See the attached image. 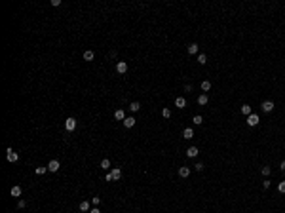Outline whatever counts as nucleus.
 <instances>
[{
	"instance_id": "nucleus-1",
	"label": "nucleus",
	"mask_w": 285,
	"mask_h": 213,
	"mask_svg": "<svg viewBox=\"0 0 285 213\" xmlns=\"http://www.w3.org/2000/svg\"><path fill=\"white\" fill-rule=\"evenodd\" d=\"M65 129H67V131H74V129H76V120H74L72 116L65 120Z\"/></svg>"
},
{
	"instance_id": "nucleus-2",
	"label": "nucleus",
	"mask_w": 285,
	"mask_h": 213,
	"mask_svg": "<svg viewBox=\"0 0 285 213\" xmlns=\"http://www.w3.org/2000/svg\"><path fill=\"white\" fill-rule=\"evenodd\" d=\"M258 122H260L258 114H249V116H247V126L255 127V126H258Z\"/></svg>"
},
{
	"instance_id": "nucleus-3",
	"label": "nucleus",
	"mask_w": 285,
	"mask_h": 213,
	"mask_svg": "<svg viewBox=\"0 0 285 213\" xmlns=\"http://www.w3.org/2000/svg\"><path fill=\"white\" fill-rule=\"evenodd\" d=\"M6 158H8V162H17L19 154H17V152H14L12 149H8V150H6Z\"/></svg>"
},
{
	"instance_id": "nucleus-4",
	"label": "nucleus",
	"mask_w": 285,
	"mask_h": 213,
	"mask_svg": "<svg viewBox=\"0 0 285 213\" xmlns=\"http://www.w3.org/2000/svg\"><path fill=\"white\" fill-rule=\"evenodd\" d=\"M260 109H262L264 112H272V110H274V101H262Z\"/></svg>"
},
{
	"instance_id": "nucleus-5",
	"label": "nucleus",
	"mask_w": 285,
	"mask_h": 213,
	"mask_svg": "<svg viewBox=\"0 0 285 213\" xmlns=\"http://www.w3.org/2000/svg\"><path fill=\"white\" fill-rule=\"evenodd\" d=\"M59 168H61V164H59V160H51V162L50 164H48V171H57V169Z\"/></svg>"
},
{
	"instance_id": "nucleus-6",
	"label": "nucleus",
	"mask_w": 285,
	"mask_h": 213,
	"mask_svg": "<svg viewBox=\"0 0 285 213\" xmlns=\"http://www.w3.org/2000/svg\"><path fill=\"white\" fill-rule=\"evenodd\" d=\"M116 71H118L120 74L127 73V63H126V61H118V63H116Z\"/></svg>"
},
{
	"instance_id": "nucleus-7",
	"label": "nucleus",
	"mask_w": 285,
	"mask_h": 213,
	"mask_svg": "<svg viewBox=\"0 0 285 213\" xmlns=\"http://www.w3.org/2000/svg\"><path fill=\"white\" fill-rule=\"evenodd\" d=\"M198 154H200L198 147H188V150H186V156H188V158H196Z\"/></svg>"
},
{
	"instance_id": "nucleus-8",
	"label": "nucleus",
	"mask_w": 285,
	"mask_h": 213,
	"mask_svg": "<svg viewBox=\"0 0 285 213\" xmlns=\"http://www.w3.org/2000/svg\"><path fill=\"white\" fill-rule=\"evenodd\" d=\"M188 175H190V168H188V166H182V168H179V177L186 179Z\"/></svg>"
},
{
	"instance_id": "nucleus-9",
	"label": "nucleus",
	"mask_w": 285,
	"mask_h": 213,
	"mask_svg": "<svg viewBox=\"0 0 285 213\" xmlns=\"http://www.w3.org/2000/svg\"><path fill=\"white\" fill-rule=\"evenodd\" d=\"M175 107L185 109V107H186V99H185V97H177V99H175Z\"/></svg>"
},
{
	"instance_id": "nucleus-10",
	"label": "nucleus",
	"mask_w": 285,
	"mask_h": 213,
	"mask_svg": "<svg viewBox=\"0 0 285 213\" xmlns=\"http://www.w3.org/2000/svg\"><path fill=\"white\" fill-rule=\"evenodd\" d=\"M90 209H91V202H87V200L80 202V211H90Z\"/></svg>"
},
{
	"instance_id": "nucleus-11",
	"label": "nucleus",
	"mask_w": 285,
	"mask_h": 213,
	"mask_svg": "<svg viewBox=\"0 0 285 213\" xmlns=\"http://www.w3.org/2000/svg\"><path fill=\"white\" fill-rule=\"evenodd\" d=\"M110 173H112V179H114V181H118V179L122 177V169H120V168H112V171H110Z\"/></svg>"
},
{
	"instance_id": "nucleus-12",
	"label": "nucleus",
	"mask_w": 285,
	"mask_h": 213,
	"mask_svg": "<svg viewBox=\"0 0 285 213\" xmlns=\"http://www.w3.org/2000/svg\"><path fill=\"white\" fill-rule=\"evenodd\" d=\"M182 137H185V139H192V137H194V129H192V127H186L185 131H182Z\"/></svg>"
},
{
	"instance_id": "nucleus-13",
	"label": "nucleus",
	"mask_w": 285,
	"mask_h": 213,
	"mask_svg": "<svg viewBox=\"0 0 285 213\" xmlns=\"http://www.w3.org/2000/svg\"><path fill=\"white\" fill-rule=\"evenodd\" d=\"M114 118H116V120H122V122H124V120H126V112H124L122 109H118L116 112H114Z\"/></svg>"
},
{
	"instance_id": "nucleus-14",
	"label": "nucleus",
	"mask_w": 285,
	"mask_h": 213,
	"mask_svg": "<svg viewBox=\"0 0 285 213\" xmlns=\"http://www.w3.org/2000/svg\"><path fill=\"white\" fill-rule=\"evenodd\" d=\"M209 103V97H207V93H202V95L198 97V105H207Z\"/></svg>"
},
{
	"instance_id": "nucleus-15",
	"label": "nucleus",
	"mask_w": 285,
	"mask_h": 213,
	"mask_svg": "<svg viewBox=\"0 0 285 213\" xmlns=\"http://www.w3.org/2000/svg\"><path fill=\"white\" fill-rule=\"evenodd\" d=\"M84 59H86V61H93V59H95V53H93L91 50H86V51H84Z\"/></svg>"
},
{
	"instance_id": "nucleus-16",
	"label": "nucleus",
	"mask_w": 285,
	"mask_h": 213,
	"mask_svg": "<svg viewBox=\"0 0 285 213\" xmlns=\"http://www.w3.org/2000/svg\"><path fill=\"white\" fill-rule=\"evenodd\" d=\"M124 126H126V127H133V126H135V118H133V116L126 118V120H124Z\"/></svg>"
},
{
	"instance_id": "nucleus-17",
	"label": "nucleus",
	"mask_w": 285,
	"mask_h": 213,
	"mask_svg": "<svg viewBox=\"0 0 285 213\" xmlns=\"http://www.w3.org/2000/svg\"><path fill=\"white\" fill-rule=\"evenodd\" d=\"M129 110H131V112H137V110H141V103H139V101H133V103L129 105Z\"/></svg>"
},
{
	"instance_id": "nucleus-18",
	"label": "nucleus",
	"mask_w": 285,
	"mask_h": 213,
	"mask_svg": "<svg viewBox=\"0 0 285 213\" xmlns=\"http://www.w3.org/2000/svg\"><path fill=\"white\" fill-rule=\"evenodd\" d=\"M12 196H14V198H19V196H21V186H12Z\"/></svg>"
},
{
	"instance_id": "nucleus-19",
	"label": "nucleus",
	"mask_w": 285,
	"mask_h": 213,
	"mask_svg": "<svg viewBox=\"0 0 285 213\" xmlns=\"http://www.w3.org/2000/svg\"><path fill=\"white\" fill-rule=\"evenodd\" d=\"M198 50H200V46H198V44H190V46H188V53H190V55L198 53Z\"/></svg>"
},
{
	"instance_id": "nucleus-20",
	"label": "nucleus",
	"mask_w": 285,
	"mask_h": 213,
	"mask_svg": "<svg viewBox=\"0 0 285 213\" xmlns=\"http://www.w3.org/2000/svg\"><path fill=\"white\" fill-rule=\"evenodd\" d=\"M198 63L200 65H205V63H207V55H205V53H200L198 55Z\"/></svg>"
},
{
	"instance_id": "nucleus-21",
	"label": "nucleus",
	"mask_w": 285,
	"mask_h": 213,
	"mask_svg": "<svg viewBox=\"0 0 285 213\" xmlns=\"http://www.w3.org/2000/svg\"><path fill=\"white\" fill-rule=\"evenodd\" d=\"M101 168H103V169H110V160L109 158L101 160Z\"/></svg>"
},
{
	"instance_id": "nucleus-22",
	"label": "nucleus",
	"mask_w": 285,
	"mask_h": 213,
	"mask_svg": "<svg viewBox=\"0 0 285 213\" xmlns=\"http://www.w3.org/2000/svg\"><path fill=\"white\" fill-rule=\"evenodd\" d=\"M202 90H204V91H209V90H211V82H209V80H204V82H202Z\"/></svg>"
},
{
	"instance_id": "nucleus-23",
	"label": "nucleus",
	"mask_w": 285,
	"mask_h": 213,
	"mask_svg": "<svg viewBox=\"0 0 285 213\" xmlns=\"http://www.w3.org/2000/svg\"><path fill=\"white\" fill-rule=\"evenodd\" d=\"M241 112H243L245 116H249V114H253V112H251V107H249V105H243V107H241Z\"/></svg>"
},
{
	"instance_id": "nucleus-24",
	"label": "nucleus",
	"mask_w": 285,
	"mask_h": 213,
	"mask_svg": "<svg viewBox=\"0 0 285 213\" xmlns=\"http://www.w3.org/2000/svg\"><path fill=\"white\" fill-rule=\"evenodd\" d=\"M192 122H194V124H196V126H200V124L204 122V118L200 116V114H196V116H194V118H192Z\"/></svg>"
},
{
	"instance_id": "nucleus-25",
	"label": "nucleus",
	"mask_w": 285,
	"mask_h": 213,
	"mask_svg": "<svg viewBox=\"0 0 285 213\" xmlns=\"http://www.w3.org/2000/svg\"><path fill=\"white\" fill-rule=\"evenodd\" d=\"M162 116L163 118H171V110L169 109H162Z\"/></svg>"
},
{
	"instance_id": "nucleus-26",
	"label": "nucleus",
	"mask_w": 285,
	"mask_h": 213,
	"mask_svg": "<svg viewBox=\"0 0 285 213\" xmlns=\"http://www.w3.org/2000/svg\"><path fill=\"white\" fill-rule=\"evenodd\" d=\"M46 171H48V168H36V169H34V173H36V175H44Z\"/></svg>"
},
{
	"instance_id": "nucleus-27",
	"label": "nucleus",
	"mask_w": 285,
	"mask_h": 213,
	"mask_svg": "<svg viewBox=\"0 0 285 213\" xmlns=\"http://www.w3.org/2000/svg\"><path fill=\"white\" fill-rule=\"evenodd\" d=\"M91 204H93L95 208H97V205L101 204V198H99V196H93V198H91Z\"/></svg>"
},
{
	"instance_id": "nucleus-28",
	"label": "nucleus",
	"mask_w": 285,
	"mask_h": 213,
	"mask_svg": "<svg viewBox=\"0 0 285 213\" xmlns=\"http://www.w3.org/2000/svg\"><path fill=\"white\" fill-rule=\"evenodd\" d=\"M277 190H280L281 194H285V181H281L280 185H277Z\"/></svg>"
},
{
	"instance_id": "nucleus-29",
	"label": "nucleus",
	"mask_w": 285,
	"mask_h": 213,
	"mask_svg": "<svg viewBox=\"0 0 285 213\" xmlns=\"http://www.w3.org/2000/svg\"><path fill=\"white\" fill-rule=\"evenodd\" d=\"M204 168H205V166H204L202 162H198V164L194 166V169H196V171H204Z\"/></svg>"
},
{
	"instance_id": "nucleus-30",
	"label": "nucleus",
	"mask_w": 285,
	"mask_h": 213,
	"mask_svg": "<svg viewBox=\"0 0 285 213\" xmlns=\"http://www.w3.org/2000/svg\"><path fill=\"white\" fill-rule=\"evenodd\" d=\"M260 171H262V175H270V166H264Z\"/></svg>"
},
{
	"instance_id": "nucleus-31",
	"label": "nucleus",
	"mask_w": 285,
	"mask_h": 213,
	"mask_svg": "<svg viewBox=\"0 0 285 213\" xmlns=\"http://www.w3.org/2000/svg\"><path fill=\"white\" fill-rule=\"evenodd\" d=\"M105 181H107V183L114 181V179H112V173H107V175H105Z\"/></svg>"
},
{
	"instance_id": "nucleus-32",
	"label": "nucleus",
	"mask_w": 285,
	"mask_h": 213,
	"mask_svg": "<svg viewBox=\"0 0 285 213\" xmlns=\"http://www.w3.org/2000/svg\"><path fill=\"white\" fill-rule=\"evenodd\" d=\"M17 205H19V208H25V205H27V202H25V200H19V202H17Z\"/></svg>"
},
{
	"instance_id": "nucleus-33",
	"label": "nucleus",
	"mask_w": 285,
	"mask_h": 213,
	"mask_svg": "<svg viewBox=\"0 0 285 213\" xmlns=\"http://www.w3.org/2000/svg\"><path fill=\"white\" fill-rule=\"evenodd\" d=\"M87 213H101V209H99V208H91Z\"/></svg>"
},
{
	"instance_id": "nucleus-34",
	"label": "nucleus",
	"mask_w": 285,
	"mask_h": 213,
	"mask_svg": "<svg viewBox=\"0 0 285 213\" xmlns=\"http://www.w3.org/2000/svg\"><path fill=\"white\" fill-rule=\"evenodd\" d=\"M51 6H55V8H57V6H61V0H51Z\"/></svg>"
},
{
	"instance_id": "nucleus-35",
	"label": "nucleus",
	"mask_w": 285,
	"mask_h": 213,
	"mask_svg": "<svg viewBox=\"0 0 285 213\" xmlns=\"http://www.w3.org/2000/svg\"><path fill=\"white\" fill-rule=\"evenodd\" d=\"M262 188H270V181H264L262 183Z\"/></svg>"
},
{
	"instance_id": "nucleus-36",
	"label": "nucleus",
	"mask_w": 285,
	"mask_h": 213,
	"mask_svg": "<svg viewBox=\"0 0 285 213\" xmlns=\"http://www.w3.org/2000/svg\"><path fill=\"white\" fill-rule=\"evenodd\" d=\"M280 169H281V171H285V160H283V162L280 164Z\"/></svg>"
}]
</instances>
